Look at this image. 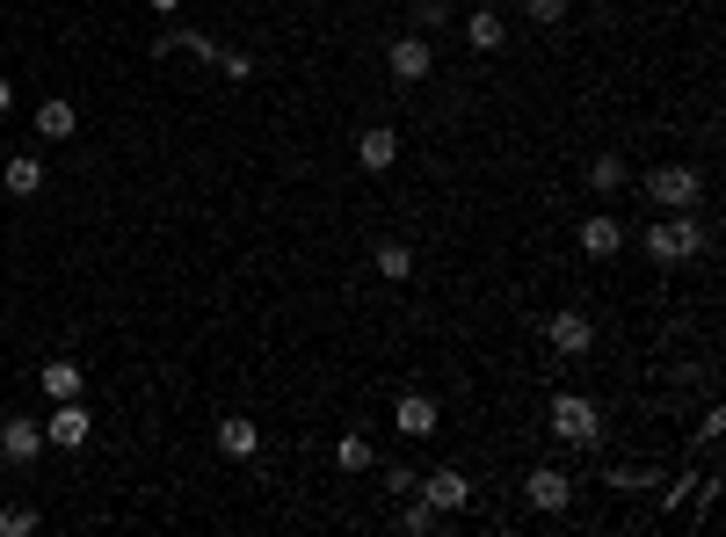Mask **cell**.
<instances>
[{
    "label": "cell",
    "mask_w": 726,
    "mask_h": 537,
    "mask_svg": "<svg viewBox=\"0 0 726 537\" xmlns=\"http://www.w3.org/2000/svg\"><path fill=\"white\" fill-rule=\"evenodd\" d=\"M385 73H393L399 87H421L436 73V52H429V36H393V44H385Z\"/></svg>",
    "instance_id": "4"
},
{
    "label": "cell",
    "mask_w": 726,
    "mask_h": 537,
    "mask_svg": "<svg viewBox=\"0 0 726 537\" xmlns=\"http://www.w3.org/2000/svg\"><path fill=\"white\" fill-rule=\"evenodd\" d=\"M466 44H472V52H502V44H509V22L494 15V8H472V15H466Z\"/></svg>",
    "instance_id": "16"
},
{
    "label": "cell",
    "mask_w": 726,
    "mask_h": 537,
    "mask_svg": "<svg viewBox=\"0 0 726 537\" xmlns=\"http://www.w3.org/2000/svg\"><path fill=\"white\" fill-rule=\"evenodd\" d=\"M553 348L559 356H588V348H596V320H588V312H553Z\"/></svg>",
    "instance_id": "11"
},
{
    "label": "cell",
    "mask_w": 726,
    "mask_h": 537,
    "mask_svg": "<svg viewBox=\"0 0 726 537\" xmlns=\"http://www.w3.org/2000/svg\"><path fill=\"white\" fill-rule=\"evenodd\" d=\"M574 240H581V255H588V261H610V255H618V247H624V226H618V218H610V211H588V218H581V233H574Z\"/></svg>",
    "instance_id": "9"
},
{
    "label": "cell",
    "mask_w": 726,
    "mask_h": 537,
    "mask_svg": "<svg viewBox=\"0 0 726 537\" xmlns=\"http://www.w3.org/2000/svg\"><path fill=\"white\" fill-rule=\"evenodd\" d=\"M95 421H87V399H52V415H44V443L52 451H81Z\"/></svg>",
    "instance_id": "6"
},
{
    "label": "cell",
    "mask_w": 726,
    "mask_h": 537,
    "mask_svg": "<svg viewBox=\"0 0 726 537\" xmlns=\"http://www.w3.org/2000/svg\"><path fill=\"white\" fill-rule=\"evenodd\" d=\"M719 436H726V415H719V407H705V421H697V443H719Z\"/></svg>",
    "instance_id": "28"
},
{
    "label": "cell",
    "mask_w": 726,
    "mask_h": 537,
    "mask_svg": "<svg viewBox=\"0 0 726 537\" xmlns=\"http://www.w3.org/2000/svg\"><path fill=\"white\" fill-rule=\"evenodd\" d=\"M146 8H153V15H182V0H146Z\"/></svg>",
    "instance_id": "31"
},
{
    "label": "cell",
    "mask_w": 726,
    "mask_h": 537,
    "mask_svg": "<svg viewBox=\"0 0 726 537\" xmlns=\"http://www.w3.org/2000/svg\"><path fill=\"white\" fill-rule=\"evenodd\" d=\"M415 480H421L415 465H393V472H385V486H393V494H415Z\"/></svg>",
    "instance_id": "29"
},
{
    "label": "cell",
    "mask_w": 726,
    "mask_h": 537,
    "mask_svg": "<svg viewBox=\"0 0 726 537\" xmlns=\"http://www.w3.org/2000/svg\"><path fill=\"white\" fill-rule=\"evenodd\" d=\"M436 421H444V407H436L429 393H407V399L393 407V429H399V436H415V443H421V436H436Z\"/></svg>",
    "instance_id": "12"
},
{
    "label": "cell",
    "mask_w": 726,
    "mask_h": 537,
    "mask_svg": "<svg viewBox=\"0 0 726 537\" xmlns=\"http://www.w3.org/2000/svg\"><path fill=\"white\" fill-rule=\"evenodd\" d=\"M218 73H225V80H255V58H247V52H218Z\"/></svg>",
    "instance_id": "27"
},
{
    "label": "cell",
    "mask_w": 726,
    "mask_h": 537,
    "mask_svg": "<svg viewBox=\"0 0 726 537\" xmlns=\"http://www.w3.org/2000/svg\"><path fill=\"white\" fill-rule=\"evenodd\" d=\"M415 494L436 508V516H458V508L472 502V480H466V472H450V465H436L429 480H415Z\"/></svg>",
    "instance_id": "8"
},
{
    "label": "cell",
    "mask_w": 726,
    "mask_h": 537,
    "mask_svg": "<svg viewBox=\"0 0 726 537\" xmlns=\"http://www.w3.org/2000/svg\"><path fill=\"white\" fill-rule=\"evenodd\" d=\"M356 160H363V174H393V160H399L393 123H371V131H356Z\"/></svg>",
    "instance_id": "10"
},
{
    "label": "cell",
    "mask_w": 726,
    "mask_h": 537,
    "mask_svg": "<svg viewBox=\"0 0 726 537\" xmlns=\"http://www.w3.org/2000/svg\"><path fill=\"white\" fill-rule=\"evenodd\" d=\"M0 182H8V196H36V190H44V160H36V153H15Z\"/></svg>",
    "instance_id": "19"
},
{
    "label": "cell",
    "mask_w": 726,
    "mask_h": 537,
    "mask_svg": "<svg viewBox=\"0 0 726 537\" xmlns=\"http://www.w3.org/2000/svg\"><path fill=\"white\" fill-rule=\"evenodd\" d=\"M697 196H705V174L697 168H654L647 174V204L654 211H697Z\"/></svg>",
    "instance_id": "3"
},
{
    "label": "cell",
    "mask_w": 726,
    "mask_h": 537,
    "mask_svg": "<svg viewBox=\"0 0 726 537\" xmlns=\"http://www.w3.org/2000/svg\"><path fill=\"white\" fill-rule=\"evenodd\" d=\"M36 378H44V399H87V370L73 364V356H52Z\"/></svg>",
    "instance_id": "14"
},
{
    "label": "cell",
    "mask_w": 726,
    "mask_h": 537,
    "mask_svg": "<svg viewBox=\"0 0 726 537\" xmlns=\"http://www.w3.org/2000/svg\"><path fill=\"white\" fill-rule=\"evenodd\" d=\"M624 182H632V168H624V153H596V160H588V190H596V196H618Z\"/></svg>",
    "instance_id": "18"
},
{
    "label": "cell",
    "mask_w": 726,
    "mask_h": 537,
    "mask_svg": "<svg viewBox=\"0 0 726 537\" xmlns=\"http://www.w3.org/2000/svg\"><path fill=\"white\" fill-rule=\"evenodd\" d=\"M30 530H44L36 508H0V537H30Z\"/></svg>",
    "instance_id": "22"
},
{
    "label": "cell",
    "mask_w": 726,
    "mask_h": 537,
    "mask_svg": "<svg viewBox=\"0 0 726 537\" xmlns=\"http://www.w3.org/2000/svg\"><path fill=\"white\" fill-rule=\"evenodd\" d=\"M371 465H378V443H371L363 429H342V436H334V472H349V480H356V472H371Z\"/></svg>",
    "instance_id": "15"
},
{
    "label": "cell",
    "mask_w": 726,
    "mask_h": 537,
    "mask_svg": "<svg viewBox=\"0 0 726 537\" xmlns=\"http://www.w3.org/2000/svg\"><path fill=\"white\" fill-rule=\"evenodd\" d=\"M8 109H15V80H0V117H8Z\"/></svg>",
    "instance_id": "30"
},
{
    "label": "cell",
    "mask_w": 726,
    "mask_h": 537,
    "mask_svg": "<svg viewBox=\"0 0 726 537\" xmlns=\"http://www.w3.org/2000/svg\"><path fill=\"white\" fill-rule=\"evenodd\" d=\"M523 15H531V22H545V30H553V22H567V0H523Z\"/></svg>",
    "instance_id": "25"
},
{
    "label": "cell",
    "mask_w": 726,
    "mask_h": 537,
    "mask_svg": "<svg viewBox=\"0 0 726 537\" xmlns=\"http://www.w3.org/2000/svg\"><path fill=\"white\" fill-rule=\"evenodd\" d=\"M415 22H421V30H444V22H450V0H415Z\"/></svg>",
    "instance_id": "26"
},
{
    "label": "cell",
    "mask_w": 726,
    "mask_h": 537,
    "mask_svg": "<svg viewBox=\"0 0 726 537\" xmlns=\"http://www.w3.org/2000/svg\"><path fill=\"white\" fill-rule=\"evenodd\" d=\"M553 436L588 451V443H604V415H596V399L588 393H553Z\"/></svg>",
    "instance_id": "2"
},
{
    "label": "cell",
    "mask_w": 726,
    "mask_h": 537,
    "mask_svg": "<svg viewBox=\"0 0 726 537\" xmlns=\"http://www.w3.org/2000/svg\"><path fill=\"white\" fill-rule=\"evenodd\" d=\"M691 494H697V472H675V480H669V494H661V508H669V516H675V508L691 502Z\"/></svg>",
    "instance_id": "23"
},
{
    "label": "cell",
    "mask_w": 726,
    "mask_h": 537,
    "mask_svg": "<svg viewBox=\"0 0 726 537\" xmlns=\"http://www.w3.org/2000/svg\"><path fill=\"white\" fill-rule=\"evenodd\" d=\"M399 530H407V537H429V530H444V516H436L429 502H407V508H399Z\"/></svg>",
    "instance_id": "21"
},
{
    "label": "cell",
    "mask_w": 726,
    "mask_h": 537,
    "mask_svg": "<svg viewBox=\"0 0 726 537\" xmlns=\"http://www.w3.org/2000/svg\"><path fill=\"white\" fill-rule=\"evenodd\" d=\"M523 502H531L537 516H567V508H574V480H567V465H537L531 480H523Z\"/></svg>",
    "instance_id": "5"
},
{
    "label": "cell",
    "mask_w": 726,
    "mask_h": 537,
    "mask_svg": "<svg viewBox=\"0 0 726 537\" xmlns=\"http://www.w3.org/2000/svg\"><path fill=\"white\" fill-rule=\"evenodd\" d=\"M73 131H81V109H73L66 95H44V103H36V139L52 146V139H73Z\"/></svg>",
    "instance_id": "13"
},
{
    "label": "cell",
    "mask_w": 726,
    "mask_h": 537,
    "mask_svg": "<svg viewBox=\"0 0 726 537\" xmlns=\"http://www.w3.org/2000/svg\"><path fill=\"white\" fill-rule=\"evenodd\" d=\"M647 480H654V472H647V465H610V486H618V494H640Z\"/></svg>",
    "instance_id": "24"
},
{
    "label": "cell",
    "mask_w": 726,
    "mask_h": 537,
    "mask_svg": "<svg viewBox=\"0 0 726 537\" xmlns=\"http://www.w3.org/2000/svg\"><path fill=\"white\" fill-rule=\"evenodd\" d=\"M218 451H225V458H255V451H261V429H255L247 415H225V421H218Z\"/></svg>",
    "instance_id": "17"
},
{
    "label": "cell",
    "mask_w": 726,
    "mask_h": 537,
    "mask_svg": "<svg viewBox=\"0 0 726 537\" xmlns=\"http://www.w3.org/2000/svg\"><path fill=\"white\" fill-rule=\"evenodd\" d=\"M0 458H8V465H36V458H44V421L36 415H8L0 421Z\"/></svg>",
    "instance_id": "7"
},
{
    "label": "cell",
    "mask_w": 726,
    "mask_h": 537,
    "mask_svg": "<svg viewBox=\"0 0 726 537\" xmlns=\"http://www.w3.org/2000/svg\"><path fill=\"white\" fill-rule=\"evenodd\" d=\"M705 255V226H697L691 211H661L654 226H647V261H661V269H683V261Z\"/></svg>",
    "instance_id": "1"
},
{
    "label": "cell",
    "mask_w": 726,
    "mask_h": 537,
    "mask_svg": "<svg viewBox=\"0 0 726 537\" xmlns=\"http://www.w3.org/2000/svg\"><path fill=\"white\" fill-rule=\"evenodd\" d=\"M371 261H378V277H385V283H407V277H415V247H399V240H385Z\"/></svg>",
    "instance_id": "20"
}]
</instances>
